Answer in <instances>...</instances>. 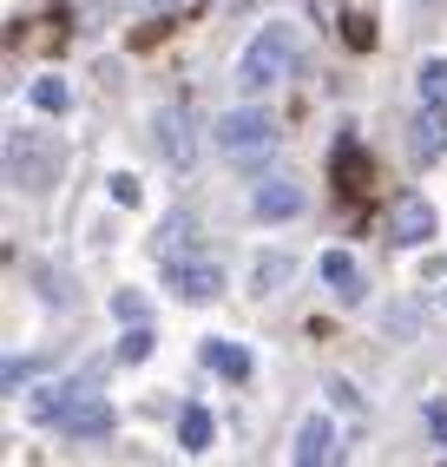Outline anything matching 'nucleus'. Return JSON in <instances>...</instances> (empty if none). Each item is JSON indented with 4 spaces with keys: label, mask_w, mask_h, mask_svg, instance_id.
<instances>
[{
    "label": "nucleus",
    "mask_w": 447,
    "mask_h": 467,
    "mask_svg": "<svg viewBox=\"0 0 447 467\" xmlns=\"http://www.w3.org/2000/svg\"><path fill=\"white\" fill-rule=\"evenodd\" d=\"M428 434L447 448V401H428Z\"/></svg>",
    "instance_id": "nucleus-22"
},
{
    "label": "nucleus",
    "mask_w": 447,
    "mask_h": 467,
    "mask_svg": "<svg viewBox=\"0 0 447 467\" xmlns=\"http://www.w3.org/2000/svg\"><path fill=\"white\" fill-rule=\"evenodd\" d=\"M158 151H165L172 171H191V159H198V126H191L184 106H165V112H158Z\"/></svg>",
    "instance_id": "nucleus-4"
},
{
    "label": "nucleus",
    "mask_w": 447,
    "mask_h": 467,
    "mask_svg": "<svg viewBox=\"0 0 447 467\" xmlns=\"http://www.w3.org/2000/svg\"><path fill=\"white\" fill-rule=\"evenodd\" d=\"M369 178H375V171H369V159H362V145H356V139H342V145H336V192L362 198V192H369Z\"/></svg>",
    "instance_id": "nucleus-12"
},
{
    "label": "nucleus",
    "mask_w": 447,
    "mask_h": 467,
    "mask_svg": "<svg viewBox=\"0 0 447 467\" xmlns=\"http://www.w3.org/2000/svg\"><path fill=\"white\" fill-rule=\"evenodd\" d=\"M290 26L283 20H270V26H257V40L244 47V59H237V86L244 92H270L276 79H290Z\"/></svg>",
    "instance_id": "nucleus-2"
},
{
    "label": "nucleus",
    "mask_w": 447,
    "mask_h": 467,
    "mask_svg": "<svg viewBox=\"0 0 447 467\" xmlns=\"http://www.w3.org/2000/svg\"><path fill=\"white\" fill-rule=\"evenodd\" d=\"M204 362L217 368L224 382H244L250 376V349H244V342H204Z\"/></svg>",
    "instance_id": "nucleus-13"
},
{
    "label": "nucleus",
    "mask_w": 447,
    "mask_h": 467,
    "mask_svg": "<svg viewBox=\"0 0 447 467\" xmlns=\"http://www.w3.org/2000/svg\"><path fill=\"white\" fill-rule=\"evenodd\" d=\"M73 395L79 389H34V395H26V421H67Z\"/></svg>",
    "instance_id": "nucleus-15"
},
{
    "label": "nucleus",
    "mask_w": 447,
    "mask_h": 467,
    "mask_svg": "<svg viewBox=\"0 0 447 467\" xmlns=\"http://www.w3.org/2000/svg\"><path fill=\"white\" fill-rule=\"evenodd\" d=\"M250 204H257V217H270V224H290V217H303V184L296 178H264L257 192H250Z\"/></svg>",
    "instance_id": "nucleus-8"
},
{
    "label": "nucleus",
    "mask_w": 447,
    "mask_h": 467,
    "mask_svg": "<svg viewBox=\"0 0 447 467\" xmlns=\"http://www.w3.org/2000/svg\"><path fill=\"white\" fill-rule=\"evenodd\" d=\"M303 467H323V461H336V434H329V421L323 415H309L303 428H296V448H290Z\"/></svg>",
    "instance_id": "nucleus-10"
},
{
    "label": "nucleus",
    "mask_w": 447,
    "mask_h": 467,
    "mask_svg": "<svg viewBox=\"0 0 447 467\" xmlns=\"http://www.w3.org/2000/svg\"><path fill=\"white\" fill-rule=\"evenodd\" d=\"M112 317H119V323H145V296H139V290H119V296H112Z\"/></svg>",
    "instance_id": "nucleus-20"
},
{
    "label": "nucleus",
    "mask_w": 447,
    "mask_h": 467,
    "mask_svg": "<svg viewBox=\"0 0 447 467\" xmlns=\"http://www.w3.org/2000/svg\"><path fill=\"white\" fill-rule=\"evenodd\" d=\"M323 284L336 290V303H362V264L348 251H329L323 257Z\"/></svg>",
    "instance_id": "nucleus-11"
},
{
    "label": "nucleus",
    "mask_w": 447,
    "mask_h": 467,
    "mask_svg": "<svg viewBox=\"0 0 447 467\" xmlns=\"http://www.w3.org/2000/svg\"><path fill=\"white\" fill-rule=\"evenodd\" d=\"M106 184H112V198H119V204H139V178H132V171H112Z\"/></svg>",
    "instance_id": "nucleus-21"
},
{
    "label": "nucleus",
    "mask_w": 447,
    "mask_h": 467,
    "mask_svg": "<svg viewBox=\"0 0 447 467\" xmlns=\"http://www.w3.org/2000/svg\"><path fill=\"white\" fill-rule=\"evenodd\" d=\"M276 139L283 132H276V119L264 106H244V112H224L217 119V151L231 165H264L270 151H276Z\"/></svg>",
    "instance_id": "nucleus-1"
},
{
    "label": "nucleus",
    "mask_w": 447,
    "mask_h": 467,
    "mask_svg": "<svg viewBox=\"0 0 447 467\" xmlns=\"http://www.w3.org/2000/svg\"><path fill=\"white\" fill-rule=\"evenodd\" d=\"M151 356V329L145 323H125V336H119V362H145Z\"/></svg>",
    "instance_id": "nucleus-18"
},
{
    "label": "nucleus",
    "mask_w": 447,
    "mask_h": 467,
    "mask_svg": "<svg viewBox=\"0 0 447 467\" xmlns=\"http://www.w3.org/2000/svg\"><path fill=\"white\" fill-rule=\"evenodd\" d=\"M47 171H53V151L26 145V132H7V184H14V192H26V184H47Z\"/></svg>",
    "instance_id": "nucleus-6"
},
{
    "label": "nucleus",
    "mask_w": 447,
    "mask_h": 467,
    "mask_svg": "<svg viewBox=\"0 0 447 467\" xmlns=\"http://www.w3.org/2000/svg\"><path fill=\"white\" fill-rule=\"evenodd\" d=\"M34 106H40V112H67V106H73V92L59 86V79H34Z\"/></svg>",
    "instance_id": "nucleus-19"
},
{
    "label": "nucleus",
    "mask_w": 447,
    "mask_h": 467,
    "mask_svg": "<svg viewBox=\"0 0 447 467\" xmlns=\"http://www.w3.org/2000/svg\"><path fill=\"white\" fill-rule=\"evenodd\" d=\"M408 151H414L421 165L447 151V112H441V106H428V112H421V119L408 126Z\"/></svg>",
    "instance_id": "nucleus-9"
},
{
    "label": "nucleus",
    "mask_w": 447,
    "mask_h": 467,
    "mask_svg": "<svg viewBox=\"0 0 447 467\" xmlns=\"http://www.w3.org/2000/svg\"><path fill=\"white\" fill-rule=\"evenodd\" d=\"M211 434H217L211 409H198V401H191V409L178 415V441H184V454H204V448H211Z\"/></svg>",
    "instance_id": "nucleus-14"
},
{
    "label": "nucleus",
    "mask_w": 447,
    "mask_h": 467,
    "mask_svg": "<svg viewBox=\"0 0 447 467\" xmlns=\"http://www.w3.org/2000/svg\"><path fill=\"white\" fill-rule=\"evenodd\" d=\"M165 284L184 303H217L224 296V264H211V257H172L165 264Z\"/></svg>",
    "instance_id": "nucleus-3"
},
{
    "label": "nucleus",
    "mask_w": 447,
    "mask_h": 467,
    "mask_svg": "<svg viewBox=\"0 0 447 467\" xmlns=\"http://www.w3.org/2000/svg\"><path fill=\"white\" fill-rule=\"evenodd\" d=\"M389 237L395 244H408V251H414V244H428L434 237V204L428 198H395V211H389Z\"/></svg>",
    "instance_id": "nucleus-7"
},
{
    "label": "nucleus",
    "mask_w": 447,
    "mask_h": 467,
    "mask_svg": "<svg viewBox=\"0 0 447 467\" xmlns=\"http://www.w3.org/2000/svg\"><path fill=\"white\" fill-rule=\"evenodd\" d=\"M375 40V26H369V14H348V47H369Z\"/></svg>",
    "instance_id": "nucleus-23"
},
{
    "label": "nucleus",
    "mask_w": 447,
    "mask_h": 467,
    "mask_svg": "<svg viewBox=\"0 0 447 467\" xmlns=\"http://www.w3.org/2000/svg\"><path fill=\"white\" fill-rule=\"evenodd\" d=\"M283 276H290V257H264L257 276H250V290H257V296H276V290H283Z\"/></svg>",
    "instance_id": "nucleus-16"
},
{
    "label": "nucleus",
    "mask_w": 447,
    "mask_h": 467,
    "mask_svg": "<svg viewBox=\"0 0 447 467\" xmlns=\"http://www.w3.org/2000/svg\"><path fill=\"white\" fill-rule=\"evenodd\" d=\"M421 99L447 112V59H428V67H421Z\"/></svg>",
    "instance_id": "nucleus-17"
},
{
    "label": "nucleus",
    "mask_w": 447,
    "mask_h": 467,
    "mask_svg": "<svg viewBox=\"0 0 447 467\" xmlns=\"http://www.w3.org/2000/svg\"><path fill=\"white\" fill-rule=\"evenodd\" d=\"M73 434V441H106V434L119 428V415H112V401L106 395H73V409H67V421H59Z\"/></svg>",
    "instance_id": "nucleus-5"
}]
</instances>
